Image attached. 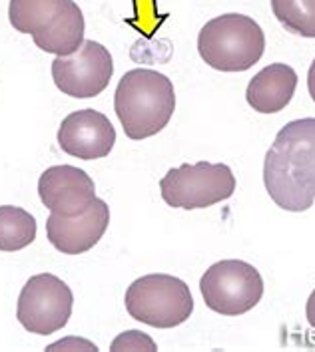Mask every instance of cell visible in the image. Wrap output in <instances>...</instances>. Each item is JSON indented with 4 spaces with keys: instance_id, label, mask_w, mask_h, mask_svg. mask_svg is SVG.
Segmentation results:
<instances>
[{
    "instance_id": "cell-1",
    "label": "cell",
    "mask_w": 315,
    "mask_h": 352,
    "mask_svg": "<svg viewBox=\"0 0 315 352\" xmlns=\"http://www.w3.org/2000/svg\"><path fill=\"white\" fill-rule=\"evenodd\" d=\"M263 184L272 201L292 213L315 204V118L285 124L267 149Z\"/></svg>"
},
{
    "instance_id": "cell-2",
    "label": "cell",
    "mask_w": 315,
    "mask_h": 352,
    "mask_svg": "<svg viewBox=\"0 0 315 352\" xmlns=\"http://www.w3.org/2000/svg\"><path fill=\"white\" fill-rule=\"evenodd\" d=\"M176 110L174 84L167 76L136 68L122 76L114 94V111L130 140H146L164 130Z\"/></svg>"
},
{
    "instance_id": "cell-3",
    "label": "cell",
    "mask_w": 315,
    "mask_h": 352,
    "mask_svg": "<svg viewBox=\"0 0 315 352\" xmlns=\"http://www.w3.org/2000/svg\"><path fill=\"white\" fill-rule=\"evenodd\" d=\"M265 50L261 26L245 14L216 16L200 30L198 52L205 64L220 72H245L260 62Z\"/></svg>"
},
{
    "instance_id": "cell-4",
    "label": "cell",
    "mask_w": 315,
    "mask_h": 352,
    "mask_svg": "<svg viewBox=\"0 0 315 352\" xmlns=\"http://www.w3.org/2000/svg\"><path fill=\"white\" fill-rule=\"evenodd\" d=\"M124 302L134 320L154 329L180 327L194 313V297L184 280L158 273L136 278Z\"/></svg>"
},
{
    "instance_id": "cell-5",
    "label": "cell",
    "mask_w": 315,
    "mask_h": 352,
    "mask_svg": "<svg viewBox=\"0 0 315 352\" xmlns=\"http://www.w3.org/2000/svg\"><path fill=\"white\" fill-rule=\"evenodd\" d=\"M234 191L236 177L225 164H184L160 179L162 199L176 209H205L230 199Z\"/></svg>"
},
{
    "instance_id": "cell-6",
    "label": "cell",
    "mask_w": 315,
    "mask_h": 352,
    "mask_svg": "<svg viewBox=\"0 0 315 352\" xmlns=\"http://www.w3.org/2000/svg\"><path fill=\"white\" fill-rule=\"evenodd\" d=\"M200 291L210 311L225 316L245 315L263 297V278L254 265L225 259L205 271Z\"/></svg>"
},
{
    "instance_id": "cell-7",
    "label": "cell",
    "mask_w": 315,
    "mask_h": 352,
    "mask_svg": "<svg viewBox=\"0 0 315 352\" xmlns=\"http://www.w3.org/2000/svg\"><path fill=\"white\" fill-rule=\"evenodd\" d=\"M74 295L70 287L50 273L34 275L22 287L17 307L19 322L32 334H54L68 324Z\"/></svg>"
},
{
    "instance_id": "cell-8",
    "label": "cell",
    "mask_w": 315,
    "mask_h": 352,
    "mask_svg": "<svg viewBox=\"0 0 315 352\" xmlns=\"http://www.w3.org/2000/svg\"><path fill=\"white\" fill-rule=\"evenodd\" d=\"M114 74V62L100 42L84 40L70 56H56L52 62V80L56 88L70 98H94L102 94Z\"/></svg>"
},
{
    "instance_id": "cell-9",
    "label": "cell",
    "mask_w": 315,
    "mask_h": 352,
    "mask_svg": "<svg viewBox=\"0 0 315 352\" xmlns=\"http://www.w3.org/2000/svg\"><path fill=\"white\" fill-rule=\"evenodd\" d=\"M116 144V130L112 122L100 111L78 110L66 116L58 128V146L64 153L94 162L110 155Z\"/></svg>"
},
{
    "instance_id": "cell-10",
    "label": "cell",
    "mask_w": 315,
    "mask_h": 352,
    "mask_svg": "<svg viewBox=\"0 0 315 352\" xmlns=\"http://www.w3.org/2000/svg\"><path fill=\"white\" fill-rule=\"evenodd\" d=\"M38 195L50 213L76 217L96 199L92 177L74 166L48 167L38 179Z\"/></svg>"
},
{
    "instance_id": "cell-11",
    "label": "cell",
    "mask_w": 315,
    "mask_h": 352,
    "mask_svg": "<svg viewBox=\"0 0 315 352\" xmlns=\"http://www.w3.org/2000/svg\"><path fill=\"white\" fill-rule=\"evenodd\" d=\"M108 225L110 207L96 197L92 205L76 217L50 213L46 221V237L56 251L64 255H82L102 239Z\"/></svg>"
},
{
    "instance_id": "cell-12",
    "label": "cell",
    "mask_w": 315,
    "mask_h": 352,
    "mask_svg": "<svg viewBox=\"0 0 315 352\" xmlns=\"http://www.w3.org/2000/svg\"><path fill=\"white\" fill-rule=\"evenodd\" d=\"M297 88L296 70L287 64H270L247 84L245 100L260 113H278L294 98Z\"/></svg>"
},
{
    "instance_id": "cell-13",
    "label": "cell",
    "mask_w": 315,
    "mask_h": 352,
    "mask_svg": "<svg viewBox=\"0 0 315 352\" xmlns=\"http://www.w3.org/2000/svg\"><path fill=\"white\" fill-rule=\"evenodd\" d=\"M84 30H86V22H84V14H82L80 6L74 0H68L60 19L56 20L46 32L34 34L32 40L42 52L70 56L82 46Z\"/></svg>"
},
{
    "instance_id": "cell-14",
    "label": "cell",
    "mask_w": 315,
    "mask_h": 352,
    "mask_svg": "<svg viewBox=\"0 0 315 352\" xmlns=\"http://www.w3.org/2000/svg\"><path fill=\"white\" fill-rule=\"evenodd\" d=\"M68 0H10L8 20L20 34L46 32L60 14L64 12Z\"/></svg>"
},
{
    "instance_id": "cell-15",
    "label": "cell",
    "mask_w": 315,
    "mask_h": 352,
    "mask_svg": "<svg viewBox=\"0 0 315 352\" xmlns=\"http://www.w3.org/2000/svg\"><path fill=\"white\" fill-rule=\"evenodd\" d=\"M37 239V219L22 207H0V251L14 253Z\"/></svg>"
},
{
    "instance_id": "cell-16",
    "label": "cell",
    "mask_w": 315,
    "mask_h": 352,
    "mask_svg": "<svg viewBox=\"0 0 315 352\" xmlns=\"http://www.w3.org/2000/svg\"><path fill=\"white\" fill-rule=\"evenodd\" d=\"M272 10L287 32L315 38V0H272Z\"/></svg>"
},
{
    "instance_id": "cell-17",
    "label": "cell",
    "mask_w": 315,
    "mask_h": 352,
    "mask_svg": "<svg viewBox=\"0 0 315 352\" xmlns=\"http://www.w3.org/2000/svg\"><path fill=\"white\" fill-rule=\"evenodd\" d=\"M110 351H156V342L150 338L148 334L140 333V331H126L122 333L114 342H112Z\"/></svg>"
},
{
    "instance_id": "cell-18",
    "label": "cell",
    "mask_w": 315,
    "mask_h": 352,
    "mask_svg": "<svg viewBox=\"0 0 315 352\" xmlns=\"http://www.w3.org/2000/svg\"><path fill=\"white\" fill-rule=\"evenodd\" d=\"M305 316H307V322L315 329V289L314 293L307 298V305H305Z\"/></svg>"
},
{
    "instance_id": "cell-19",
    "label": "cell",
    "mask_w": 315,
    "mask_h": 352,
    "mask_svg": "<svg viewBox=\"0 0 315 352\" xmlns=\"http://www.w3.org/2000/svg\"><path fill=\"white\" fill-rule=\"evenodd\" d=\"M307 90H309L312 100L315 102V60L312 62V66H309V72H307Z\"/></svg>"
}]
</instances>
